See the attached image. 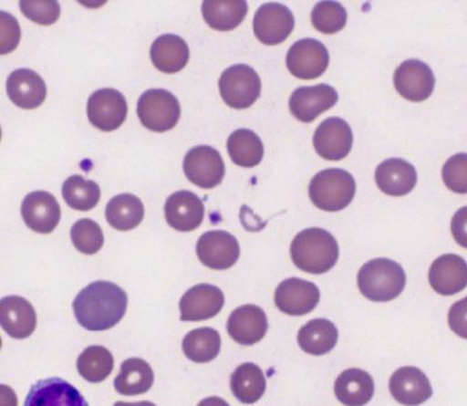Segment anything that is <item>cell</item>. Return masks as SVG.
Instances as JSON below:
<instances>
[{
  "instance_id": "1",
  "label": "cell",
  "mask_w": 467,
  "mask_h": 406,
  "mask_svg": "<svg viewBox=\"0 0 467 406\" xmlns=\"http://www.w3.org/2000/svg\"><path fill=\"white\" fill-rule=\"evenodd\" d=\"M127 292L115 283L99 280L78 293L73 311L78 324L91 332L115 328L128 309Z\"/></svg>"
},
{
  "instance_id": "2",
  "label": "cell",
  "mask_w": 467,
  "mask_h": 406,
  "mask_svg": "<svg viewBox=\"0 0 467 406\" xmlns=\"http://www.w3.org/2000/svg\"><path fill=\"white\" fill-rule=\"evenodd\" d=\"M292 262L299 270L312 275L327 274L339 258V245L327 230H303L291 243Z\"/></svg>"
},
{
  "instance_id": "3",
  "label": "cell",
  "mask_w": 467,
  "mask_h": 406,
  "mask_svg": "<svg viewBox=\"0 0 467 406\" xmlns=\"http://www.w3.org/2000/svg\"><path fill=\"white\" fill-rule=\"evenodd\" d=\"M406 272L399 263L387 258L372 259L358 275V290L367 299L377 303L398 298L406 286Z\"/></svg>"
},
{
  "instance_id": "4",
  "label": "cell",
  "mask_w": 467,
  "mask_h": 406,
  "mask_svg": "<svg viewBox=\"0 0 467 406\" xmlns=\"http://www.w3.org/2000/svg\"><path fill=\"white\" fill-rule=\"evenodd\" d=\"M356 191L353 175L340 169L321 171L315 175L308 186L312 203L325 212L343 211L352 203Z\"/></svg>"
},
{
  "instance_id": "5",
  "label": "cell",
  "mask_w": 467,
  "mask_h": 406,
  "mask_svg": "<svg viewBox=\"0 0 467 406\" xmlns=\"http://www.w3.org/2000/svg\"><path fill=\"white\" fill-rule=\"evenodd\" d=\"M221 98L228 107L247 109L260 98L262 82L256 70L247 65H235L224 70L219 79Z\"/></svg>"
},
{
  "instance_id": "6",
  "label": "cell",
  "mask_w": 467,
  "mask_h": 406,
  "mask_svg": "<svg viewBox=\"0 0 467 406\" xmlns=\"http://www.w3.org/2000/svg\"><path fill=\"white\" fill-rule=\"evenodd\" d=\"M141 124L153 132L172 130L181 119L178 99L164 89H150L140 96L137 107Z\"/></svg>"
},
{
  "instance_id": "7",
  "label": "cell",
  "mask_w": 467,
  "mask_h": 406,
  "mask_svg": "<svg viewBox=\"0 0 467 406\" xmlns=\"http://www.w3.org/2000/svg\"><path fill=\"white\" fill-rule=\"evenodd\" d=\"M187 179L203 190H212L223 182L226 166L218 150L200 145L191 149L183 159Z\"/></svg>"
},
{
  "instance_id": "8",
  "label": "cell",
  "mask_w": 467,
  "mask_h": 406,
  "mask_svg": "<svg viewBox=\"0 0 467 406\" xmlns=\"http://www.w3.org/2000/svg\"><path fill=\"white\" fill-rule=\"evenodd\" d=\"M88 119L95 128L111 132L122 127L128 115V103L124 96L111 88L95 91L88 99Z\"/></svg>"
},
{
  "instance_id": "9",
  "label": "cell",
  "mask_w": 467,
  "mask_h": 406,
  "mask_svg": "<svg viewBox=\"0 0 467 406\" xmlns=\"http://www.w3.org/2000/svg\"><path fill=\"white\" fill-rule=\"evenodd\" d=\"M329 54L324 44L316 39H302L291 46L286 54V67L295 78L316 79L327 72Z\"/></svg>"
},
{
  "instance_id": "10",
  "label": "cell",
  "mask_w": 467,
  "mask_h": 406,
  "mask_svg": "<svg viewBox=\"0 0 467 406\" xmlns=\"http://www.w3.org/2000/svg\"><path fill=\"white\" fill-rule=\"evenodd\" d=\"M240 253L239 241L223 230L204 233L197 245L200 262L213 270L231 269L239 259Z\"/></svg>"
},
{
  "instance_id": "11",
  "label": "cell",
  "mask_w": 467,
  "mask_h": 406,
  "mask_svg": "<svg viewBox=\"0 0 467 406\" xmlns=\"http://www.w3.org/2000/svg\"><path fill=\"white\" fill-rule=\"evenodd\" d=\"M295 28V16L290 8L278 3H268L258 8L254 16V33L262 44H282Z\"/></svg>"
},
{
  "instance_id": "12",
  "label": "cell",
  "mask_w": 467,
  "mask_h": 406,
  "mask_svg": "<svg viewBox=\"0 0 467 406\" xmlns=\"http://www.w3.org/2000/svg\"><path fill=\"white\" fill-rule=\"evenodd\" d=\"M317 153L325 161H339L348 156L353 146V132L348 121L339 117L325 120L314 136Z\"/></svg>"
},
{
  "instance_id": "13",
  "label": "cell",
  "mask_w": 467,
  "mask_h": 406,
  "mask_svg": "<svg viewBox=\"0 0 467 406\" xmlns=\"http://www.w3.org/2000/svg\"><path fill=\"white\" fill-rule=\"evenodd\" d=\"M435 85L432 69L422 61L407 60L395 70V89L411 102H423L431 98Z\"/></svg>"
},
{
  "instance_id": "14",
  "label": "cell",
  "mask_w": 467,
  "mask_h": 406,
  "mask_svg": "<svg viewBox=\"0 0 467 406\" xmlns=\"http://www.w3.org/2000/svg\"><path fill=\"white\" fill-rule=\"evenodd\" d=\"M335 88L324 85L300 87L292 93L289 100L291 114L302 123H312L321 114L336 106L337 102Z\"/></svg>"
},
{
  "instance_id": "15",
  "label": "cell",
  "mask_w": 467,
  "mask_h": 406,
  "mask_svg": "<svg viewBox=\"0 0 467 406\" xmlns=\"http://www.w3.org/2000/svg\"><path fill=\"white\" fill-rule=\"evenodd\" d=\"M320 300L316 284L300 278H290L279 284L275 293V303L279 311L287 316H304L314 311Z\"/></svg>"
},
{
  "instance_id": "16",
  "label": "cell",
  "mask_w": 467,
  "mask_h": 406,
  "mask_svg": "<svg viewBox=\"0 0 467 406\" xmlns=\"http://www.w3.org/2000/svg\"><path fill=\"white\" fill-rule=\"evenodd\" d=\"M224 305L223 292L211 284H199L182 296V321H203L212 319L221 312Z\"/></svg>"
},
{
  "instance_id": "17",
  "label": "cell",
  "mask_w": 467,
  "mask_h": 406,
  "mask_svg": "<svg viewBox=\"0 0 467 406\" xmlns=\"http://www.w3.org/2000/svg\"><path fill=\"white\" fill-rule=\"evenodd\" d=\"M22 216L33 232L51 234L61 219L60 204L51 193L32 192L23 201Z\"/></svg>"
},
{
  "instance_id": "18",
  "label": "cell",
  "mask_w": 467,
  "mask_h": 406,
  "mask_svg": "<svg viewBox=\"0 0 467 406\" xmlns=\"http://www.w3.org/2000/svg\"><path fill=\"white\" fill-rule=\"evenodd\" d=\"M24 406H89L82 393L67 380L51 378L37 380L29 389Z\"/></svg>"
},
{
  "instance_id": "19",
  "label": "cell",
  "mask_w": 467,
  "mask_h": 406,
  "mask_svg": "<svg viewBox=\"0 0 467 406\" xmlns=\"http://www.w3.org/2000/svg\"><path fill=\"white\" fill-rule=\"evenodd\" d=\"M389 390L399 403L406 406H419L432 396L431 380L416 367L396 370L389 380Z\"/></svg>"
},
{
  "instance_id": "20",
  "label": "cell",
  "mask_w": 467,
  "mask_h": 406,
  "mask_svg": "<svg viewBox=\"0 0 467 406\" xmlns=\"http://www.w3.org/2000/svg\"><path fill=\"white\" fill-rule=\"evenodd\" d=\"M168 224L178 232H193L204 219V206L197 194L189 191L173 193L165 203Z\"/></svg>"
},
{
  "instance_id": "21",
  "label": "cell",
  "mask_w": 467,
  "mask_h": 406,
  "mask_svg": "<svg viewBox=\"0 0 467 406\" xmlns=\"http://www.w3.org/2000/svg\"><path fill=\"white\" fill-rule=\"evenodd\" d=\"M429 282L438 295L453 296L467 286V263L458 255L438 257L429 270Z\"/></svg>"
},
{
  "instance_id": "22",
  "label": "cell",
  "mask_w": 467,
  "mask_h": 406,
  "mask_svg": "<svg viewBox=\"0 0 467 406\" xmlns=\"http://www.w3.org/2000/svg\"><path fill=\"white\" fill-rule=\"evenodd\" d=\"M227 330L234 341L242 346H253L265 337L268 319L261 307L244 305L231 314Z\"/></svg>"
},
{
  "instance_id": "23",
  "label": "cell",
  "mask_w": 467,
  "mask_h": 406,
  "mask_svg": "<svg viewBox=\"0 0 467 406\" xmlns=\"http://www.w3.org/2000/svg\"><path fill=\"white\" fill-rule=\"evenodd\" d=\"M0 324L11 338L23 340L35 333L36 309L23 297H5L0 300Z\"/></svg>"
},
{
  "instance_id": "24",
  "label": "cell",
  "mask_w": 467,
  "mask_h": 406,
  "mask_svg": "<svg viewBox=\"0 0 467 406\" xmlns=\"http://www.w3.org/2000/svg\"><path fill=\"white\" fill-rule=\"evenodd\" d=\"M6 89L12 102L26 110L40 107L47 96V87L43 78L26 68L16 69L10 75Z\"/></svg>"
},
{
  "instance_id": "25",
  "label": "cell",
  "mask_w": 467,
  "mask_h": 406,
  "mask_svg": "<svg viewBox=\"0 0 467 406\" xmlns=\"http://www.w3.org/2000/svg\"><path fill=\"white\" fill-rule=\"evenodd\" d=\"M379 190L390 196H404L414 190L417 173L414 165L401 158L381 162L375 172Z\"/></svg>"
},
{
  "instance_id": "26",
  "label": "cell",
  "mask_w": 467,
  "mask_h": 406,
  "mask_svg": "<svg viewBox=\"0 0 467 406\" xmlns=\"http://www.w3.org/2000/svg\"><path fill=\"white\" fill-rule=\"evenodd\" d=\"M152 64L166 74L181 72L190 60V48L182 37L165 35L157 37L150 50Z\"/></svg>"
},
{
  "instance_id": "27",
  "label": "cell",
  "mask_w": 467,
  "mask_h": 406,
  "mask_svg": "<svg viewBox=\"0 0 467 406\" xmlns=\"http://www.w3.org/2000/svg\"><path fill=\"white\" fill-rule=\"evenodd\" d=\"M374 390L372 376L356 368L341 372L335 384L337 399L346 406H365L373 399Z\"/></svg>"
},
{
  "instance_id": "28",
  "label": "cell",
  "mask_w": 467,
  "mask_h": 406,
  "mask_svg": "<svg viewBox=\"0 0 467 406\" xmlns=\"http://www.w3.org/2000/svg\"><path fill=\"white\" fill-rule=\"evenodd\" d=\"M204 22L213 29L228 32L244 22L248 14V4L244 0H207L203 2Z\"/></svg>"
},
{
  "instance_id": "29",
  "label": "cell",
  "mask_w": 467,
  "mask_h": 406,
  "mask_svg": "<svg viewBox=\"0 0 467 406\" xmlns=\"http://www.w3.org/2000/svg\"><path fill=\"white\" fill-rule=\"evenodd\" d=\"M154 374L151 366L144 359H125L119 374L115 379V390L123 396L143 395L152 388Z\"/></svg>"
},
{
  "instance_id": "30",
  "label": "cell",
  "mask_w": 467,
  "mask_h": 406,
  "mask_svg": "<svg viewBox=\"0 0 467 406\" xmlns=\"http://www.w3.org/2000/svg\"><path fill=\"white\" fill-rule=\"evenodd\" d=\"M339 333L336 325L327 319H315L308 321L298 332V343L300 349L306 353L325 355L335 349Z\"/></svg>"
},
{
  "instance_id": "31",
  "label": "cell",
  "mask_w": 467,
  "mask_h": 406,
  "mask_svg": "<svg viewBox=\"0 0 467 406\" xmlns=\"http://www.w3.org/2000/svg\"><path fill=\"white\" fill-rule=\"evenodd\" d=\"M144 204L133 194H119L109 201L106 208L108 224L119 232L139 227L144 219Z\"/></svg>"
},
{
  "instance_id": "32",
  "label": "cell",
  "mask_w": 467,
  "mask_h": 406,
  "mask_svg": "<svg viewBox=\"0 0 467 406\" xmlns=\"http://www.w3.org/2000/svg\"><path fill=\"white\" fill-rule=\"evenodd\" d=\"M227 149L234 164L252 169L261 164L265 156V145L252 130L240 129L228 138Z\"/></svg>"
},
{
  "instance_id": "33",
  "label": "cell",
  "mask_w": 467,
  "mask_h": 406,
  "mask_svg": "<svg viewBox=\"0 0 467 406\" xmlns=\"http://www.w3.org/2000/svg\"><path fill=\"white\" fill-rule=\"evenodd\" d=\"M233 395L244 404H254L262 399L266 389L265 374L254 363H244L236 368L231 379Z\"/></svg>"
},
{
  "instance_id": "34",
  "label": "cell",
  "mask_w": 467,
  "mask_h": 406,
  "mask_svg": "<svg viewBox=\"0 0 467 406\" xmlns=\"http://www.w3.org/2000/svg\"><path fill=\"white\" fill-rule=\"evenodd\" d=\"M220 349V333L214 328H202L193 329L183 338V354L193 362H211L218 357Z\"/></svg>"
},
{
  "instance_id": "35",
  "label": "cell",
  "mask_w": 467,
  "mask_h": 406,
  "mask_svg": "<svg viewBox=\"0 0 467 406\" xmlns=\"http://www.w3.org/2000/svg\"><path fill=\"white\" fill-rule=\"evenodd\" d=\"M62 196L70 208L88 212L98 206L101 199V188L95 182L86 180L81 175H72L62 186Z\"/></svg>"
},
{
  "instance_id": "36",
  "label": "cell",
  "mask_w": 467,
  "mask_h": 406,
  "mask_svg": "<svg viewBox=\"0 0 467 406\" xmlns=\"http://www.w3.org/2000/svg\"><path fill=\"white\" fill-rule=\"evenodd\" d=\"M114 370V358L106 347H88L78 359V371L90 383H101Z\"/></svg>"
},
{
  "instance_id": "37",
  "label": "cell",
  "mask_w": 467,
  "mask_h": 406,
  "mask_svg": "<svg viewBox=\"0 0 467 406\" xmlns=\"http://www.w3.org/2000/svg\"><path fill=\"white\" fill-rule=\"evenodd\" d=\"M312 24L317 31L324 35H335L348 23V12L337 2H320L311 14Z\"/></svg>"
},
{
  "instance_id": "38",
  "label": "cell",
  "mask_w": 467,
  "mask_h": 406,
  "mask_svg": "<svg viewBox=\"0 0 467 406\" xmlns=\"http://www.w3.org/2000/svg\"><path fill=\"white\" fill-rule=\"evenodd\" d=\"M73 245L80 253L95 255L102 249L104 235L101 227L95 221L81 219L75 222L70 230Z\"/></svg>"
},
{
  "instance_id": "39",
  "label": "cell",
  "mask_w": 467,
  "mask_h": 406,
  "mask_svg": "<svg viewBox=\"0 0 467 406\" xmlns=\"http://www.w3.org/2000/svg\"><path fill=\"white\" fill-rule=\"evenodd\" d=\"M19 6L26 18L44 26L57 23L61 14L60 5L54 0H23Z\"/></svg>"
},
{
  "instance_id": "40",
  "label": "cell",
  "mask_w": 467,
  "mask_h": 406,
  "mask_svg": "<svg viewBox=\"0 0 467 406\" xmlns=\"http://www.w3.org/2000/svg\"><path fill=\"white\" fill-rule=\"evenodd\" d=\"M445 186L457 194H467V154H454L441 171Z\"/></svg>"
},
{
  "instance_id": "41",
  "label": "cell",
  "mask_w": 467,
  "mask_h": 406,
  "mask_svg": "<svg viewBox=\"0 0 467 406\" xmlns=\"http://www.w3.org/2000/svg\"><path fill=\"white\" fill-rule=\"evenodd\" d=\"M20 27L14 16L0 12V54L14 52L20 41Z\"/></svg>"
},
{
  "instance_id": "42",
  "label": "cell",
  "mask_w": 467,
  "mask_h": 406,
  "mask_svg": "<svg viewBox=\"0 0 467 406\" xmlns=\"http://www.w3.org/2000/svg\"><path fill=\"white\" fill-rule=\"evenodd\" d=\"M449 325L454 334L467 340V297L450 308Z\"/></svg>"
},
{
  "instance_id": "43",
  "label": "cell",
  "mask_w": 467,
  "mask_h": 406,
  "mask_svg": "<svg viewBox=\"0 0 467 406\" xmlns=\"http://www.w3.org/2000/svg\"><path fill=\"white\" fill-rule=\"evenodd\" d=\"M451 232L454 241L467 249V206L457 211L451 221Z\"/></svg>"
},
{
  "instance_id": "44",
  "label": "cell",
  "mask_w": 467,
  "mask_h": 406,
  "mask_svg": "<svg viewBox=\"0 0 467 406\" xmlns=\"http://www.w3.org/2000/svg\"><path fill=\"white\" fill-rule=\"evenodd\" d=\"M198 406H231L226 401L220 399V397H208L206 400L200 401Z\"/></svg>"
},
{
  "instance_id": "45",
  "label": "cell",
  "mask_w": 467,
  "mask_h": 406,
  "mask_svg": "<svg viewBox=\"0 0 467 406\" xmlns=\"http://www.w3.org/2000/svg\"><path fill=\"white\" fill-rule=\"evenodd\" d=\"M114 406H157L151 403V401H136V403H128V401H116Z\"/></svg>"
}]
</instances>
